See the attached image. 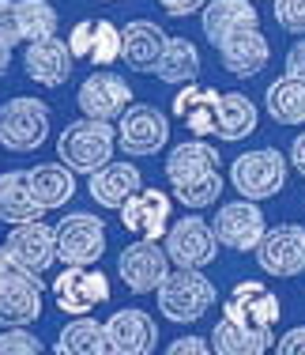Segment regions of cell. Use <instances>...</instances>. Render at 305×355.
I'll use <instances>...</instances> for the list:
<instances>
[{"mask_svg": "<svg viewBox=\"0 0 305 355\" xmlns=\"http://www.w3.org/2000/svg\"><path fill=\"white\" fill-rule=\"evenodd\" d=\"M166 178L174 200L185 208L215 205L226 185L223 174H219V148H211L207 140H181L177 148H169Z\"/></svg>", "mask_w": 305, "mask_h": 355, "instance_id": "6da1fadb", "label": "cell"}, {"mask_svg": "<svg viewBox=\"0 0 305 355\" xmlns=\"http://www.w3.org/2000/svg\"><path fill=\"white\" fill-rule=\"evenodd\" d=\"M113 151H117V129L109 121H95V117H75L57 137V155L72 174L91 178L106 163H113Z\"/></svg>", "mask_w": 305, "mask_h": 355, "instance_id": "7a4b0ae2", "label": "cell"}, {"mask_svg": "<svg viewBox=\"0 0 305 355\" xmlns=\"http://www.w3.org/2000/svg\"><path fill=\"white\" fill-rule=\"evenodd\" d=\"M219 291L203 276V268H174L158 287V314L174 325H192L215 306Z\"/></svg>", "mask_w": 305, "mask_h": 355, "instance_id": "3957f363", "label": "cell"}, {"mask_svg": "<svg viewBox=\"0 0 305 355\" xmlns=\"http://www.w3.org/2000/svg\"><path fill=\"white\" fill-rule=\"evenodd\" d=\"M49 140V106L41 98L15 95L0 106V148L27 155Z\"/></svg>", "mask_w": 305, "mask_h": 355, "instance_id": "277c9868", "label": "cell"}, {"mask_svg": "<svg viewBox=\"0 0 305 355\" xmlns=\"http://www.w3.org/2000/svg\"><path fill=\"white\" fill-rule=\"evenodd\" d=\"M230 185L245 200H268L283 193L286 185V159L275 148H257L234 159L230 166Z\"/></svg>", "mask_w": 305, "mask_h": 355, "instance_id": "5b68a950", "label": "cell"}, {"mask_svg": "<svg viewBox=\"0 0 305 355\" xmlns=\"http://www.w3.org/2000/svg\"><path fill=\"white\" fill-rule=\"evenodd\" d=\"M53 234L61 265H98L106 253V219L95 212H68Z\"/></svg>", "mask_w": 305, "mask_h": 355, "instance_id": "8992f818", "label": "cell"}, {"mask_svg": "<svg viewBox=\"0 0 305 355\" xmlns=\"http://www.w3.org/2000/svg\"><path fill=\"white\" fill-rule=\"evenodd\" d=\"M279 314H283L279 295L260 280L234 284V291L223 299V318L241 325V329H252V333H275Z\"/></svg>", "mask_w": 305, "mask_h": 355, "instance_id": "52a82bcc", "label": "cell"}, {"mask_svg": "<svg viewBox=\"0 0 305 355\" xmlns=\"http://www.w3.org/2000/svg\"><path fill=\"white\" fill-rule=\"evenodd\" d=\"M113 129H117V144L124 148V155H136V159L155 155V151H163L169 144L166 114L151 103H132L121 117H117Z\"/></svg>", "mask_w": 305, "mask_h": 355, "instance_id": "ba28073f", "label": "cell"}, {"mask_svg": "<svg viewBox=\"0 0 305 355\" xmlns=\"http://www.w3.org/2000/svg\"><path fill=\"white\" fill-rule=\"evenodd\" d=\"M41 295H46L41 276L23 272V268H4L0 272V325L4 329L34 325L41 318Z\"/></svg>", "mask_w": 305, "mask_h": 355, "instance_id": "9c48e42d", "label": "cell"}, {"mask_svg": "<svg viewBox=\"0 0 305 355\" xmlns=\"http://www.w3.org/2000/svg\"><path fill=\"white\" fill-rule=\"evenodd\" d=\"M53 299L61 306V314L87 318L95 306L109 302V280L106 272H98L91 265H64L61 276L53 280Z\"/></svg>", "mask_w": 305, "mask_h": 355, "instance_id": "30bf717a", "label": "cell"}, {"mask_svg": "<svg viewBox=\"0 0 305 355\" xmlns=\"http://www.w3.org/2000/svg\"><path fill=\"white\" fill-rule=\"evenodd\" d=\"M215 231L219 246L234 250V253H257L260 239L268 234V219H264V208H257V200H230L215 212Z\"/></svg>", "mask_w": 305, "mask_h": 355, "instance_id": "8fae6325", "label": "cell"}, {"mask_svg": "<svg viewBox=\"0 0 305 355\" xmlns=\"http://www.w3.org/2000/svg\"><path fill=\"white\" fill-rule=\"evenodd\" d=\"M169 265H174V261L166 257V246L136 239L132 246H124L121 257H117V276H121V284L129 287L132 295H147V291H158L163 280L174 272Z\"/></svg>", "mask_w": 305, "mask_h": 355, "instance_id": "7c38bea8", "label": "cell"}, {"mask_svg": "<svg viewBox=\"0 0 305 355\" xmlns=\"http://www.w3.org/2000/svg\"><path fill=\"white\" fill-rule=\"evenodd\" d=\"M219 253V239L211 231L207 219L200 216H181L177 223H169L166 231V257L177 268H207Z\"/></svg>", "mask_w": 305, "mask_h": 355, "instance_id": "4fadbf2b", "label": "cell"}, {"mask_svg": "<svg viewBox=\"0 0 305 355\" xmlns=\"http://www.w3.org/2000/svg\"><path fill=\"white\" fill-rule=\"evenodd\" d=\"M257 265L275 280H290L305 272V227L302 223H279L260 239Z\"/></svg>", "mask_w": 305, "mask_h": 355, "instance_id": "5bb4252c", "label": "cell"}, {"mask_svg": "<svg viewBox=\"0 0 305 355\" xmlns=\"http://www.w3.org/2000/svg\"><path fill=\"white\" fill-rule=\"evenodd\" d=\"M75 106H80L83 117L113 121V117H121L124 110L132 106V87L124 83V76H117L109 69L91 72L87 80L80 83V91H75Z\"/></svg>", "mask_w": 305, "mask_h": 355, "instance_id": "9a60e30c", "label": "cell"}, {"mask_svg": "<svg viewBox=\"0 0 305 355\" xmlns=\"http://www.w3.org/2000/svg\"><path fill=\"white\" fill-rule=\"evenodd\" d=\"M169 216H174V200H169V193L147 189V185H143V189H136L132 197L121 205V223H124V231H132L136 239H143V242L166 239Z\"/></svg>", "mask_w": 305, "mask_h": 355, "instance_id": "2e32d148", "label": "cell"}, {"mask_svg": "<svg viewBox=\"0 0 305 355\" xmlns=\"http://www.w3.org/2000/svg\"><path fill=\"white\" fill-rule=\"evenodd\" d=\"M4 250H8L12 268L41 276V268H49L57 261V234H53V227H46L41 219L19 223V227H12V234L4 239Z\"/></svg>", "mask_w": 305, "mask_h": 355, "instance_id": "e0dca14e", "label": "cell"}, {"mask_svg": "<svg viewBox=\"0 0 305 355\" xmlns=\"http://www.w3.org/2000/svg\"><path fill=\"white\" fill-rule=\"evenodd\" d=\"M72 69H75V57L68 49V42L61 38H41V42H30L23 49V72L30 76L38 87H64L72 80Z\"/></svg>", "mask_w": 305, "mask_h": 355, "instance_id": "ac0fdd59", "label": "cell"}, {"mask_svg": "<svg viewBox=\"0 0 305 355\" xmlns=\"http://www.w3.org/2000/svg\"><path fill=\"white\" fill-rule=\"evenodd\" d=\"M106 340H109V355H151L158 344V329L155 318L147 310H117L106 321Z\"/></svg>", "mask_w": 305, "mask_h": 355, "instance_id": "d6986e66", "label": "cell"}, {"mask_svg": "<svg viewBox=\"0 0 305 355\" xmlns=\"http://www.w3.org/2000/svg\"><path fill=\"white\" fill-rule=\"evenodd\" d=\"M219 57H223V69L237 76V80H252L268 69L271 61V46L268 38L260 35V27H245V31H234L230 38L219 42Z\"/></svg>", "mask_w": 305, "mask_h": 355, "instance_id": "ffe728a7", "label": "cell"}, {"mask_svg": "<svg viewBox=\"0 0 305 355\" xmlns=\"http://www.w3.org/2000/svg\"><path fill=\"white\" fill-rule=\"evenodd\" d=\"M166 42L169 38H166V31L158 27V23L132 19V23H124V31H121V61L129 64L132 72L151 76L158 69V57H163Z\"/></svg>", "mask_w": 305, "mask_h": 355, "instance_id": "44dd1931", "label": "cell"}, {"mask_svg": "<svg viewBox=\"0 0 305 355\" xmlns=\"http://www.w3.org/2000/svg\"><path fill=\"white\" fill-rule=\"evenodd\" d=\"M219 91L215 87H200V83H185L174 95V117H181V125L192 132L196 140L215 137V121H219Z\"/></svg>", "mask_w": 305, "mask_h": 355, "instance_id": "7402d4cb", "label": "cell"}, {"mask_svg": "<svg viewBox=\"0 0 305 355\" xmlns=\"http://www.w3.org/2000/svg\"><path fill=\"white\" fill-rule=\"evenodd\" d=\"M245 27H260V12L252 0H207L200 12V31L211 46H219L223 38Z\"/></svg>", "mask_w": 305, "mask_h": 355, "instance_id": "603a6c76", "label": "cell"}, {"mask_svg": "<svg viewBox=\"0 0 305 355\" xmlns=\"http://www.w3.org/2000/svg\"><path fill=\"white\" fill-rule=\"evenodd\" d=\"M136 189H143V174L136 171L132 163H106L102 171H95L87 178L91 200L102 205V208H117V212H121V205Z\"/></svg>", "mask_w": 305, "mask_h": 355, "instance_id": "cb8c5ba5", "label": "cell"}, {"mask_svg": "<svg viewBox=\"0 0 305 355\" xmlns=\"http://www.w3.org/2000/svg\"><path fill=\"white\" fill-rule=\"evenodd\" d=\"M41 216H46V208L34 200L27 171H4L0 174V219L19 227V223H34V219H41Z\"/></svg>", "mask_w": 305, "mask_h": 355, "instance_id": "d4e9b609", "label": "cell"}, {"mask_svg": "<svg viewBox=\"0 0 305 355\" xmlns=\"http://www.w3.org/2000/svg\"><path fill=\"white\" fill-rule=\"evenodd\" d=\"M260 125V114H257V103L241 91H226L219 98V121H215V137L234 144V140H245L252 137Z\"/></svg>", "mask_w": 305, "mask_h": 355, "instance_id": "484cf974", "label": "cell"}, {"mask_svg": "<svg viewBox=\"0 0 305 355\" xmlns=\"http://www.w3.org/2000/svg\"><path fill=\"white\" fill-rule=\"evenodd\" d=\"M30 178V193L41 208H64L68 200L75 197V174L68 171L64 163H38L27 171Z\"/></svg>", "mask_w": 305, "mask_h": 355, "instance_id": "4316f807", "label": "cell"}, {"mask_svg": "<svg viewBox=\"0 0 305 355\" xmlns=\"http://www.w3.org/2000/svg\"><path fill=\"white\" fill-rule=\"evenodd\" d=\"M53 355H109L106 340V321L95 318H75L57 333Z\"/></svg>", "mask_w": 305, "mask_h": 355, "instance_id": "83f0119b", "label": "cell"}, {"mask_svg": "<svg viewBox=\"0 0 305 355\" xmlns=\"http://www.w3.org/2000/svg\"><path fill=\"white\" fill-rule=\"evenodd\" d=\"M264 106L275 125H305V80L279 76L264 91Z\"/></svg>", "mask_w": 305, "mask_h": 355, "instance_id": "f1b7e54d", "label": "cell"}, {"mask_svg": "<svg viewBox=\"0 0 305 355\" xmlns=\"http://www.w3.org/2000/svg\"><path fill=\"white\" fill-rule=\"evenodd\" d=\"M155 76L163 83H174V87H185V83H196L200 76V49L192 46L189 38H169L163 57H158Z\"/></svg>", "mask_w": 305, "mask_h": 355, "instance_id": "f546056e", "label": "cell"}, {"mask_svg": "<svg viewBox=\"0 0 305 355\" xmlns=\"http://www.w3.org/2000/svg\"><path fill=\"white\" fill-rule=\"evenodd\" d=\"M271 340H275V333H252V329H241L226 318L211 329V352L215 355H264Z\"/></svg>", "mask_w": 305, "mask_h": 355, "instance_id": "4dcf8cb0", "label": "cell"}, {"mask_svg": "<svg viewBox=\"0 0 305 355\" xmlns=\"http://www.w3.org/2000/svg\"><path fill=\"white\" fill-rule=\"evenodd\" d=\"M15 15H19V35L27 46L57 35V8L49 0H15Z\"/></svg>", "mask_w": 305, "mask_h": 355, "instance_id": "1f68e13d", "label": "cell"}, {"mask_svg": "<svg viewBox=\"0 0 305 355\" xmlns=\"http://www.w3.org/2000/svg\"><path fill=\"white\" fill-rule=\"evenodd\" d=\"M91 64L109 69L113 61H121V27L109 19H95V46H91Z\"/></svg>", "mask_w": 305, "mask_h": 355, "instance_id": "d6a6232c", "label": "cell"}, {"mask_svg": "<svg viewBox=\"0 0 305 355\" xmlns=\"http://www.w3.org/2000/svg\"><path fill=\"white\" fill-rule=\"evenodd\" d=\"M0 355H41V340L30 329H4L0 333Z\"/></svg>", "mask_w": 305, "mask_h": 355, "instance_id": "836d02e7", "label": "cell"}, {"mask_svg": "<svg viewBox=\"0 0 305 355\" xmlns=\"http://www.w3.org/2000/svg\"><path fill=\"white\" fill-rule=\"evenodd\" d=\"M275 23L290 35H305V0H275Z\"/></svg>", "mask_w": 305, "mask_h": 355, "instance_id": "e575fe53", "label": "cell"}, {"mask_svg": "<svg viewBox=\"0 0 305 355\" xmlns=\"http://www.w3.org/2000/svg\"><path fill=\"white\" fill-rule=\"evenodd\" d=\"M91 46H95V19H80L72 27V35H68V49H72L75 61H87Z\"/></svg>", "mask_w": 305, "mask_h": 355, "instance_id": "d590c367", "label": "cell"}, {"mask_svg": "<svg viewBox=\"0 0 305 355\" xmlns=\"http://www.w3.org/2000/svg\"><path fill=\"white\" fill-rule=\"evenodd\" d=\"M0 42L4 46H19V15H15V0H0Z\"/></svg>", "mask_w": 305, "mask_h": 355, "instance_id": "8d00e7d4", "label": "cell"}, {"mask_svg": "<svg viewBox=\"0 0 305 355\" xmlns=\"http://www.w3.org/2000/svg\"><path fill=\"white\" fill-rule=\"evenodd\" d=\"M163 355H215V352H211V340H203V336H177Z\"/></svg>", "mask_w": 305, "mask_h": 355, "instance_id": "74e56055", "label": "cell"}, {"mask_svg": "<svg viewBox=\"0 0 305 355\" xmlns=\"http://www.w3.org/2000/svg\"><path fill=\"white\" fill-rule=\"evenodd\" d=\"M275 355H305V325H294L279 336Z\"/></svg>", "mask_w": 305, "mask_h": 355, "instance_id": "f35d334b", "label": "cell"}, {"mask_svg": "<svg viewBox=\"0 0 305 355\" xmlns=\"http://www.w3.org/2000/svg\"><path fill=\"white\" fill-rule=\"evenodd\" d=\"M158 4H163L166 15L185 19V15H192V12H203V4H207V0H158Z\"/></svg>", "mask_w": 305, "mask_h": 355, "instance_id": "ab89813d", "label": "cell"}, {"mask_svg": "<svg viewBox=\"0 0 305 355\" xmlns=\"http://www.w3.org/2000/svg\"><path fill=\"white\" fill-rule=\"evenodd\" d=\"M286 76H294V80H305V38L294 42V46L286 49Z\"/></svg>", "mask_w": 305, "mask_h": 355, "instance_id": "60d3db41", "label": "cell"}, {"mask_svg": "<svg viewBox=\"0 0 305 355\" xmlns=\"http://www.w3.org/2000/svg\"><path fill=\"white\" fill-rule=\"evenodd\" d=\"M290 166L305 178V132H302V137H294V144H290Z\"/></svg>", "mask_w": 305, "mask_h": 355, "instance_id": "b9f144b4", "label": "cell"}, {"mask_svg": "<svg viewBox=\"0 0 305 355\" xmlns=\"http://www.w3.org/2000/svg\"><path fill=\"white\" fill-rule=\"evenodd\" d=\"M8 64H12V46H4V42H0V76L8 72Z\"/></svg>", "mask_w": 305, "mask_h": 355, "instance_id": "7bdbcfd3", "label": "cell"}, {"mask_svg": "<svg viewBox=\"0 0 305 355\" xmlns=\"http://www.w3.org/2000/svg\"><path fill=\"white\" fill-rule=\"evenodd\" d=\"M4 268H12V261H8V250L0 246V272H4Z\"/></svg>", "mask_w": 305, "mask_h": 355, "instance_id": "ee69618b", "label": "cell"}]
</instances>
